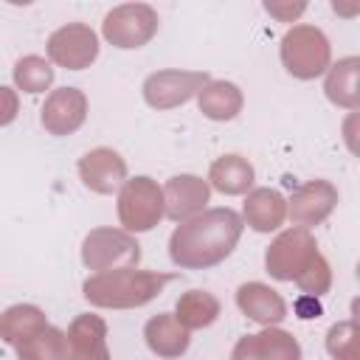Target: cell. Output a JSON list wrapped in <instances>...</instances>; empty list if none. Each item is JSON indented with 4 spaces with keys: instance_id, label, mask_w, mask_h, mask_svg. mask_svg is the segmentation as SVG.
Listing matches in <instances>:
<instances>
[{
    "instance_id": "1",
    "label": "cell",
    "mask_w": 360,
    "mask_h": 360,
    "mask_svg": "<svg viewBox=\"0 0 360 360\" xmlns=\"http://www.w3.org/2000/svg\"><path fill=\"white\" fill-rule=\"evenodd\" d=\"M242 222L233 211L219 208L208 211L186 225H180L172 236V259L183 267H205L228 256L239 239Z\"/></svg>"
},
{
    "instance_id": "2",
    "label": "cell",
    "mask_w": 360,
    "mask_h": 360,
    "mask_svg": "<svg viewBox=\"0 0 360 360\" xmlns=\"http://www.w3.org/2000/svg\"><path fill=\"white\" fill-rule=\"evenodd\" d=\"M169 276H152V273H135V270H112L84 284V295L93 304L104 307H129L149 301Z\"/></svg>"
},
{
    "instance_id": "3",
    "label": "cell",
    "mask_w": 360,
    "mask_h": 360,
    "mask_svg": "<svg viewBox=\"0 0 360 360\" xmlns=\"http://www.w3.org/2000/svg\"><path fill=\"white\" fill-rule=\"evenodd\" d=\"M326 39L312 28H295L284 37V62L295 76H315L326 65Z\"/></svg>"
},
{
    "instance_id": "4",
    "label": "cell",
    "mask_w": 360,
    "mask_h": 360,
    "mask_svg": "<svg viewBox=\"0 0 360 360\" xmlns=\"http://www.w3.org/2000/svg\"><path fill=\"white\" fill-rule=\"evenodd\" d=\"M318 262V253L312 248V239L304 231L284 233L270 250H267V267L278 278L301 276L304 267H312Z\"/></svg>"
},
{
    "instance_id": "5",
    "label": "cell",
    "mask_w": 360,
    "mask_h": 360,
    "mask_svg": "<svg viewBox=\"0 0 360 360\" xmlns=\"http://www.w3.org/2000/svg\"><path fill=\"white\" fill-rule=\"evenodd\" d=\"M121 219L127 228L146 231L160 219V188L149 177L132 180L121 194Z\"/></svg>"
},
{
    "instance_id": "6",
    "label": "cell",
    "mask_w": 360,
    "mask_h": 360,
    "mask_svg": "<svg viewBox=\"0 0 360 360\" xmlns=\"http://www.w3.org/2000/svg\"><path fill=\"white\" fill-rule=\"evenodd\" d=\"M51 56L59 65H68L73 70L84 68L96 56V37L84 25H70L62 28L59 34L51 37Z\"/></svg>"
},
{
    "instance_id": "7",
    "label": "cell",
    "mask_w": 360,
    "mask_h": 360,
    "mask_svg": "<svg viewBox=\"0 0 360 360\" xmlns=\"http://www.w3.org/2000/svg\"><path fill=\"white\" fill-rule=\"evenodd\" d=\"M65 360H107L104 349V323L93 315H84L73 323L65 340Z\"/></svg>"
},
{
    "instance_id": "8",
    "label": "cell",
    "mask_w": 360,
    "mask_h": 360,
    "mask_svg": "<svg viewBox=\"0 0 360 360\" xmlns=\"http://www.w3.org/2000/svg\"><path fill=\"white\" fill-rule=\"evenodd\" d=\"M79 172L93 191L107 194L124 180V160L110 149H96L84 155V160L79 163Z\"/></svg>"
},
{
    "instance_id": "9",
    "label": "cell",
    "mask_w": 360,
    "mask_h": 360,
    "mask_svg": "<svg viewBox=\"0 0 360 360\" xmlns=\"http://www.w3.org/2000/svg\"><path fill=\"white\" fill-rule=\"evenodd\" d=\"M82 118H84V96L73 87L59 90L42 110V124L56 135L76 129L82 124Z\"/></svg>"
},
{
    "instance_id": "10",
    "label": "cell",
    "mask_w": 360,
    "mask_h": 360,
    "mask_svg": "<svg viewBox=\"0 0 360 360\" xmlns=\"http://www.w3.org/2000/svg\"><path fill=\"white\" fill-rule=\"evenodd\" d=\"M146 11H149L146 6H124V8L112 11L104 22V34L118 48H138L155 31V25H138V17H143Z\"/></svg>"
},
{
    "instance_id": "11",
    "label": "cell",
    "mask_w": 360,
    "mask_h": 360,
    "mask_svg": "<svg viewBox=\"0 0 360 360\" xmlns=\"http://www.w3.org/2000/svg\"><path fill=\"white\" fill-rule=\"evenodd\" d=\"M166 200H169V217L180 219V217L191 214L194 208H200L208 200V188H205L202 180H197L191 174H183V177H174L166 186Z\"/></svg>"
},
{
    "instance_id": "12",
    "label": "cell",
    "mask_w": 360,
    "mask_h": 360,
    "mask_svg": "<svg viewBox=\"0 0 360 360\" xmlns=\"http://www.w3.org/2000/svg\"><path fill=\"white\" fill-rule=\"evenodd\" d=\"M239 307L253 321H262V323H270V321H281L284 318L281 298L273 290H267L264 284H245L239 290Z\"/></svg>"
},
{
    "instance_id": "13",
    "label": "cell",
    "mask_w": 360,
    "mask_h": 360,
    "mask_svg": "<svg viewBox=\"0 0 360 360\" xmlns=\"http://www.w3.org/2000/svg\"><path fill=\"white\" fill-rule=\"evenodd\" d=\"M39 329H45V318L37 307H11L0 318V335L8 343H22L31 335H37Z\"/></svg>"
},
{
    "instance_id": "14",
    "label": "cell",
    "mask_w": 360,
    "mask_h": 360,
    "mask_svg": "<svg viewBox=\"0 0 360 360\" xmlns=\"http://www.w3.org/2000/svg\"><path fill=\"white\" fill-rule=\"evenodd\" d=\"M211 180H214V186H217L219 191H225V194H239V191H245V188L253 183V169H250V163H245L239 155H228V158H222V160L214 163Z\"/></svg>"
},
{
    "instance_id": "15",
    "label": "cell",
    "mask_w": 360,
    "mask_h": 360,
    "mask_svg": "<svg viewBox=\"0 0 360 360\" xmlns=\"http://www.w3.org/2000/svg\"><path fill=\"white\" fill-rule=\"evenodd\" d=\"M146 338H149V346L158 352V354H180L186 346H188V335L183 326H177L172 318L166 315H158L155 321L146 323Z\"/></svg>"
},
{
    "instance_id": "16",
    "label": "cell",
    "mask_w": 360,
    "mask_h": 360,
    "mask_svg": "<svg viewBox=\"0 0 360 360\" xmlns=\"http://www.w3.org/2000/svg\"><path fill=\"white\" fill-rule=\"evenodd\" d=\"M20 360H65V338L59 329H39L28 340L17 343Z\"/></svg>"
},
{
    "instance_id": "17",
    "label": "cell",
    "mask_w": 360,
    "mask_h": 360,
    "mask_svg": "<svg viewBox=\"0 0 360 360\" xmlns=\"http://www.w3.org/2000/svg\"><path fill=\"white\" fill-rule=\"evenodd\" d=\"M245 214H248V222L256 228V231H270L281 222L284 217V202L276 191H256L248 205H245Z\"/></svg>"
},
{
    "instance_id": "18",
    "label": "cell",
    "mask_w": 360,
    "mask_h": 360,
    "mask_svg": "<svg viewBox=\"0 0 360 360\" xmlns=\"http://www.w3.org/2000/svg\"><path fill=\"white\" fill-rule=\"evenodd\" d=\"M200 107H202V112L211 115V118H231V115H236V110H239V93H236L233 84L217 82V84H211V87L202 90Z\"/></svg>"
},
{
    "instance_id": "19",
    "label": "cell",
    "mask_w": 360,
    "mask_h": 360,
    "mask_svg": "<svg viewBox=\"0 0 360 360\" xmlns=\"http://www.w3.org/2000/svg\"><path fill=\"white\" fill-rule=\"evenodd\" d=\"M214 315H217V301L205 292H188L177 304V321H183L186 326H205L214 321Z\"/></svg>"
},
{
    "instance_id": "20",
    "label": "cell",
    "mask_w": 360,
    "mask_h": 360,
    "mask_svg": "<svg viewBox=\"0 0 360 360\" xmlns=\"http://www.w3.org/2000/svg\"><path fill=\"white\" fill-rule=\"evenodd\" d=\"M253 346L259 352L262 360H270V357H278V360H298V343L284 335V332H264L259 338H253Z\"/></svg>"
},
{
    "instance_id": "21",
    "label": "cell",
    "mask_w": 360,
    "mask_h": 360,
    "mask_svg": "<svg viewBox=\"0 0 360 360\" xmlns=\"http://www.w3.org/2000/svg\"><path fill=\"white\" fill-rule=\"evenodd\" d=\"M14 76H17V84H20L22 90H28V93H39V90H45V87L51 84L53 70H51L42 59L28 56V59H20Z\"/></svg>"
},
{
    "instance_id": "22",
    "label": "cell",
    "mask_w": 360,
    "mask_h": 360,
    "mask_svg": "<svg viewBox=\"0 0 360 360\" xmlns=\"http://www.w3.org/2000/svg\"><path fill=\"white\" fill-rule=\"evenodd\" d=\"M354 59H346V62H340L338 68H335V73L329 76V84H326V90H329V96L338 90V87H346L343 90V96H346V104L352 107L354 104Z\"/></svg>"
},
{
    "instance_id": "23",
    "label": "cell",
    "mask_w": 360,
    "mask_h": 360,
    "mask_svg": "<svg viewBox=\"0 0 360 360\" xmlns=\"http://www.w3.org/2000/svg\"><path fill=\"white\" fill-rule=\"evenodd\" d=\"M14 110H17L14 96H11L6 87H0V124H8V121L14 118Z\"/></svg>"
},
{
    "instance_id": "24",
    "label": "cell",
    "mask_w": 360,
    "mask_h": 360,
    "mask_svg": "<svg viewBox=\"0 0 360 360\" xmlns=\"http://www.w3.org/2000/svg\"><path fill=\"white\" fill-rule=\"evenodd\" d=\"M233 360H262L259 352H256V346H253V338H248V340H242V343L236 346Z\"/></svg>"
}]
</instances>
